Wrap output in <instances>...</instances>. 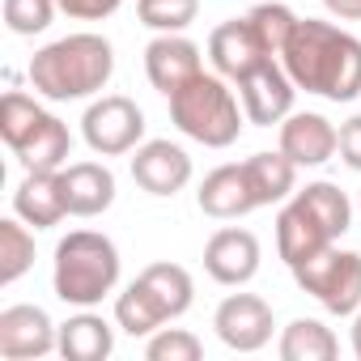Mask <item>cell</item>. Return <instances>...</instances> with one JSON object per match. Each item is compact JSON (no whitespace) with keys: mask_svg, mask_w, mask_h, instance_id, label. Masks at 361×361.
Listing matches in <instances>:
<instances>
[{"mask_svg":"<svg viewBox=\"0 0 361 361\" xmlns=\"http://www.w3.org/2000/svg\"><path fill=\"white\" fill-rule=\"evenodd\" d=\"M281 60L293 85L306 94H323L331 102H353L361 94V39L331 22L298 18Z\"/></svg>","mask_w":361,"mask_h":361,"instance_id":"6da1fadb","label":"cell"},{"mask_svg":"<svg viewBox=\"0 0 361 361\" xmlns=\"http://www.w3.org/2000/svg\"><path fill=\"white\" fill-rule=\"evenodd\" d=\"M111 73H115V47L102 35L56 39L30 60V85L51 102L90 98L111 81Z\"/></svg>","mask_w":361,"mask_h":361,"instance_id":"7a4b0ae2","label":"cell"},{"mask_svg":"<svg viewBox=\"0 0 361 361\" xmlns=\"http://www.w3.org/2000/svg\"><path fill=\"white\" fill-rule=\"evenodd\" d=\"M119 281V251L98 230H73L56 247V298L68 306H98Z\"/></svg>","mask_w":361,"mask_h":361,"instance_id":"3957f363","label":"cell"},{"mask_svg":"<svg viewBox=\"0 0 361 361\" xmlns=\"http://www.w3.org/2000/svg\"><path fill=\"white\" fill-rule=\"evenodd\" d=\"M170 119L178 132L200 140L204 149H230L243 136L247 111H238V98L221 77L200 73L178 94H170Z\"/></svg>","mask_w":361,"mask_h":361,"instance_id":"277c9868","label":"cell"},{"mask_svg":"<svg viewBox=\"0 0 361 361\" xmlns=\"http://www.w3.org/2000/svg\"><path fill=\"white\" fill-rule=\"evenodd\" d=\"M293 281L310 298H319L331 314H353L361 306V255L357 251L323 247L310 259L293 264Z\"/></svg>","mask_w":361,"mask_h":361,"instance_id":"5b68a950","label":"cell"},{"mask_svg":"<svg viewBox=\"0 0 361 361\" xmlns=\"http://www.w3.org/2000/svg\"><path fill=\"white\" fill-rule=\"evenodd\" d=\"M81 132H85V145L102 157H119V153H132L145 136V111L123 98V94H106L98 98L85 119H81Z\"/></svg>","mask_w":361,"mask_h":361,"instance_id":"8992f818","label":"cell"},{"mask_svg":"<svg viewBox=\"0 0 361 361\" xmlns=\"http://www.w3.org/2000/svg\"><path fill=\"white\" fill-rule=\"evenodd\" d=\"M60 348V327L47 319L43 306H5L0 310V357L5 361H35Z\"/></svg>","mask_w":361,"mask_h":361,"instance_id":"52a82bcc","label":"cell"},{"mask_svg":"<svg viewBox=\"0 0 361 361\" xmlns=\"http://www.w3.org/2000/svg\"><path fill=\"white\" fill-rule=\"evenodd\" d=\"M293 90H298L293 77H289L276 60L255 64L247 77H238V98H243L247 123H255V128L281 123V119L293 111Z\"/></svg>","mask_w":361,"mask_h":361,"instance_id":"ba28073f","label":"cell"},{"mask_svg":"<svg viewBox=\"0 0 361 361\" xmlns=\"http://www.w3.org/2000/svg\"><path fill=\"white\" fill-rule=\"evenodd\" d=\"M213 327H217L221 344H230L238 353H255L272 340V306L255 293H230L217 306Z\"/></svg>","mask_w":361,"mask_h":361,"instance_id":"9c48e42d","label":"cell"},{"mask_svg":"<svg viewBox=\"0 0 361 361\" xmlns=\"http://www.w3.org/2000/svg\"><path fill=\"white\" fill-rule=\"evenodd\" d=\"M132 178L149 196H174V192H183L188 178H192V157H188L183 145L145 140L132 157Z\"/></svg>","mask_w":361,"mask_h":361,"instance_id":"30bf717a","label":"cell"},{"mask_svg":"<svg viewBox=\"0 0 361 361\" xmlns=\"http://www.w3.org/2000/svg\"><path fill=\"white\" fill-rule=\"evenodd\" d=\"M145 73H149V85L157 94H178L192 77H200V47L183 35H157L149 47H145Z\"/></svg>","mask_w":361,"mask_h":361,"instance_id":"8fae6325","label":"cell"},{"mask_svg":"<svg viewBox=\"0 0 361 361\" xmlns=\"http://www.w3.org/2000/svg\"><path fill=\"white\" fill-rule=\"evenodd\" d=\"M204 272L217 285H247L259 272V238L238 226L217 230L204 243Z\"/></svg>","mask_w":361,"mask_h":361,"instance_id":"7c38bea8","label":"cell"},{"mask_svg":"<svg viewBox=\"0 0 361 361\" xmlns=\"http://www.w3.org/2000/svg\"><path fill=\"white\" fill-rule=\"evenodd\" d=\"M209 60H213V68H217L221 77L238 81V77H247L255 64L276 60V56H268V47L259 43L251 18H230V22H221V26L209 35Z\"/></svg>","mask_w":361,"mask_h":361,"instance_id":"4fadbf2b","label":"cell"},{"mask_svg":"<svg viewBox=\"0 0 361 361\" xmlns=\"http://www.w3.org/2000/svg\"><path fill=\"white\" fill-rule=\"evenodd\" d=\"M196 200H200V213H204V217H217V221L247 217L251 209H259V196H255V188H251L247 161H238V166H217L213 174H204Z\"/></svg>","mask_w":361,"mask_h":361,"instance_id":"5bb4252c","label":"cell"},{"mask_svg":"<svg viewBox=\"0 0 361 361\" xmlns=\"http://www.w3.org/2000/svg\"><path fill=\"white\" fill-rule=\"evenodd\" d=\"M13 209L26 226L51 230L68 213V192H64V174L60 170H26V183L13 192Z\"/></svg>","mask_w":361,"mask_h":361,"instance_id":"9a60e30c","label":"cell"},{"mask_svg":"<svg viewBox=\"0 0 361 361\" xmlns=\"http://www.w3.org/2000/svg\"><path fill=\"white\" fill-rule=\"evenodd\" d=\"M336 149H340V132L323 115H314V111L285 115V123H281V153L285 157H293L298 166H323Z\"/></svg>","mask_w":361,"mask_h":361,"instance_id":"2e32d148","label":"cell"},{"mask_svg":"<svg viewBox=\"0 0 361 361\" xmlns=\"http://www.w3.org/2000/svg\"><path fill=\"white\" fill-rule=\"evenodd\" d=\"M64 192H68V213L73 217H98L115 204V174L98 161H73L60 170Z\"/></svg>","mask_w":361,"mask_h":361,"instance_id":"e0dca14e","label":"cell"},{"mask_svg":"<svg viewBox=\"0 0 361 361\" xmlns=\"http://www.w3.org/2000/svg\"><path fill=\"white\" fill-rule=\"evenodd\" d=\"M323 247H331V234L314 221V213L293 196L285 209H281V217H276V251H281V259L293 268V264H302V259H310L314 251H323Z\"/></svg>","mask_w":361,"mask_h":361,"instance_id":"ac0fdd59","label":"cell"},{"mask_svg":"<svg viewBox=\"0 0 361 361\" xmlns=\"http://www.w3.org/2000/svg\"><path fill=\"white\" fill-rule=\"evenodd\" d=\"M136 285L153 298V306L161 310V319H178V314H188V306H192V298H196L192 272H188L183 264H170V259L149 264V268L136 276Z\"/></svg>","mask_w":361,"mask_h":361,"instance_id":"d6986e66","label":"cell"},{"mask_svg":"<svg viewBox=\"0 0 361 361\" xmlns=\"http://www.w3.org/2000/svg\"><path fill=\"white\" fill-rule=\"evenodd\" d=\"M115 348V331L102 314H73L60 323V357L64 361H102Z\"/></svg>","mask_w":361,"mask_h":361,"instance_id":"ffe728a7","label":"cell"},{"mask_svg":"<svg viewBox=\"0 0 361 361\" xmlns=\"http://www.w3.org/2000/svg\"><path fill=\"white\" fill-rule=\"evenodd\" d=\"M68 149H73L68 128H64L56 115H47V119L35 128V136H30L22 149H13V153H18V161H22L26 170H64Z\"/></svg>","mask_w":361,"mask_h":361,"instance_id":"44dd1931","label":"cell"},{"mask_svg":"<svg viewBox=\"0 0 361 361\" xmlns=\"http://www.w3.org/2000/svg\"><path fill=\"white\" fill-rule=\"evenodd\" d=\"M247 174H251V188H255L259 209H264V204H276L293 192L298 161L285 153H255V157H247Z\"/></svg>","mask_w":361,"mask_h":361,"instance_id":"7402d4cb","label":"cell"},{"mask_svg":"<svg viewBox=\"0 0 361 361\" xmlns=\"http://www.w3.org/2000/svg\"><path fill=\"white\" fill-rule=\"evenodd\" d=\"M340 353L331 327H323L319 319H293L281 336V357L285 361H331Z\"/></svg>","mask_w":361,"mask_h":361,"instance_id":"603a6c76","label":"cell"},{"mask_svg":"<svg viewBox=\"0 0 361 361\" xmlns=\"http://www.w3.org/2000/svg\"><path fill=\"white\" fill-rule=\"evenodd\" d=\"M298 200L314 213V221L331 234V243L348 230V221H353V204H348V196L336 188V183H306L302 192H298Z\"/></svg>","mask_w":361,"mask_h":361,"instance_id":"cb8c5ba5","label":"cell"},{"mask_svg":"<svg viewBox=\"0 0 361 361\" xmlns=\"http://www.w3.org/2000/svg\"><path fill=\"white\" fill-rule=\"evenodd\" d=\"M43 119H47V111H43L35 98L18 94V90H9L5 98H0V136H5L9 149H22V145L35 136V128H39Z\"/></svg>","mask_w":361,"mask_h":361,"instance_id":"d4e9b609","label":"cell"},{"mask_svg":"<svg viewBox=\"0 0 361 361\" xmlns=\"http://www.w3.org/2000/svg\"><path fill=\"white\" fill-rule=\"evenodd\" d=\"M30 264H35V238H30V230L22 221L5 217V221H0V281L13 285L18 276L30 272Z\"/></svg>","mask_w":361,"mask_h":361,"instance_id":"484cf974","label":"cell"},{"mask_svg":"<svg viewBox=\"0 0 361 361\" xmlns=\"http://www.w3.org/2000/svg\"><path fill=\"white\" fill-rule=\"evenodd\" d=\"M115 323H119L128 336H149V331H157L166 319H161V310L153 306V298L132 281V285L115 298Z\"/></svg>","mask_w":361,"mask_h":361,"instance_id":"4316f807","label":"cell"},{"mask_svg":"<svg viewBox=\"0 0 361 361\" xmlns=\"http://www.w3.org/2000/svg\"><path fill=\"white\" fill-rule=\"evenodd\" d=\"M200 13V0H136V18L140 26L149 30H161V35H178L188 30Z\"/></svg>","mask_w":361,"mask_h":361,"instance_id":"83f0119b","label":"cell"},{"mask_svg":"<svg viewBox=\"0 0 361 361\" xmlns=\"http://www.w3.org/2000/svg\"><path fill=\"white\" fill-rule=\"evenodd\" d=\"M247 18H251L259 43L268 47V56H281L285 43H289V35H293V26H298V18H293L289 5H255Z\"/></svg>","mask_w":361,"mask_h":361,"instance_id":"f1b7e54d","label":"cell"},{"mask_svg":"<svg viewBox=\"0 0 361 361\" xmlns=\"http://www.w3.org/2000/svg\"><path fill=\"white\" fill-rule=\"evenodd\" d=\"M56 0H5V26L13 35H43L56 18Z\"/></svg>","mask_w":361,"mask_h":361,"instance_id":"f546056e","label":"cell"},{"mask_svg":"<svg viewBox=\"0 0 361 361\" xmlns=\"http://www.w3.org/2000/svg\"><path fill=\"white\" fill-rule=\"evenodd\" d=\"M200 353H204V344H200L192 331H183V327L157 331V336L149 340V348H145L149 361H200Z\"/></svg>","mask_w":361,"mask_h":361,"instance_id":"4dcf8cb0","label":"cell"},{"mask_svg":"<svg viewBox=\"0 0 361 361\" xmlns=\"http://www.w3.org/2000/svg\"><path fill=\"white\" fill-rule=\"evenodd\" d=\"M56 5L77 22H102L119 9V0H56Z\"/></svg>","mask_w":361,"mask_h":361,"instance_id":"1f68e13d","label":"cell"},{"mask_svg":"<svg viewBox=\"0 0 361 361\" xmlns=\"http://www.w3.org/2000/svg\"><path fill=\"white\" fill-rule=\"evenodd\" d=\"M340 157H344V166L361 170V115H353L340 128Z\"/></svg>","mask_w":361,"mask_h":361,"instance_id":"d6a6232c","label":"cell"},{"mask_svg":"<svg viewBox=\"0 0 361 361\" xmlns=\"http://www.w3.org/2000/svg\"><path fill=\"white\" fill-rule=\"evenodd\" d=\"M340 22H361V0H323Z\"/></svg>","mask_w":361,"mask_h":361,"instance_id":"836d02e7","label":"cell"},{"mask_svg":"<svg viewBox=\"0 0 361 361\" xmlns=\"http://www.w3.org/2000/svg\"><path fill=\"white\" fill-rule=\"evenodd\" d=\"M353 353L361 357V314H357V323H353Z\"/></svg>","mask_w":361,"mask_h":361,"instance_id":"e575fe53","label":"cell"}]
</instances>
